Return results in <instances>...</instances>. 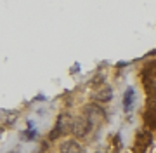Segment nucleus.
<instances>
[{"label": "nucleus", "instance_id": "3", "mask_svg": "<svg viewBox=\"0 0 156 153\" xmlns=\"http://www.w3.org/2000/svg\"><path fill=\"white\" fill-rule=\"evenodd\" d=\"M61 153H82V146L76 141H64L61 144Z\"/></svg>", "mask_w": 156, "mask_h": 153}, {"label": "nucleus", "instance_id": "4", "mask_svg": "<svg viewBox=\"0 0 156 153\" xmlns=\"http://www.w3.org/2000/svg\"><path fill=\"white\" fill-rule=\"evenodd\" d=\"M132 103H134V89H132V87H128L127 92H125V97H123V106H125L127 111H130Z\"/></svg>", "mask_w": 156, "mask_h": 153}, {"label": "nucleus", "instance_id": "2", "mask_svg": "<svg viewBox=\"0 0 156 153\" xmlns=\"http://www.w3.org/2000/svg\"><path fill=\"white\" fill-rule=\"evenodd\" d=\"M92 129V125L89 124V120L85 118H78V120H75V124H73V134L76 137H83V136H87L89 134V130Z\"/></svg>", "mask_w": 156, "mask_h": 153}, {"label": "nucleus", "instance_id": "5", "mask_svg": "<svg viewBox=\"0 0 156 153\" xmlns=\"http://www.w3.org/2000/svg\"><path fill=\"white\" fill-rule=\"evenodd\" d=\"M111 89H109V87H106V89H104V91H101V92H97V94H95V97H97V101H102V103H108L109 101V99H111Z\"/></svg>", "mask_w": 156, "mask_h": 153}, {"label": "nucleus", "instance_id": "1", "mask_svg": "<svg viewBox=\"0 0 156 153\" xmlns=\"http://www.w3.org/2000/svg\"><path fill=\"white\" fill-rule=\"evenodd\" d=\"M85 118L89 120V124L92 125V127H97V125H101L102 122H104V118H106V113H104V110L99 106H95V104H89V106H85Z\"/></svg>", "mask_w": 156, "mask_h": 153}]
</instances>
